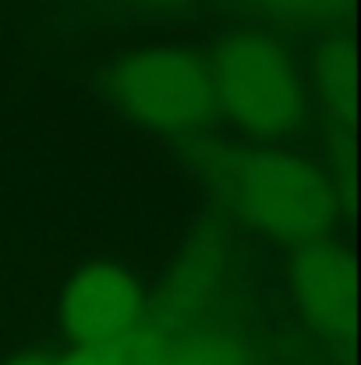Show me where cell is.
Listing matches in <instances>:
<instances>
[{
  "label": "cell",
  "instance_id": "cell-1",
  "mask_svg": "<svg viewBox=\"0 0 361 365\" xmlns=\"http://www.w3.org/2000/svg\"><path fill=\"white\" fill-rule=\"evenodd\" d=\"M213 178L241 220L280 245L298 248L319 242L337 220V192L305 156L283 149H241L224 156Z\"/></svg>",
  "mask_w": 361,
  "mask_h": 365
},
{
  "label": "cell",
  "instance_id": "cell-2",
  "mask_svg": "<svg viewBox=\"0 0 361 365\" xmlns=\"http://www.w3.org/2000/svg\"><path fill=\"white\" fill-rule=\"evenodd\" d=\"M216 103L231 121L262 135L280 138L305 121V82L287 46L266 32L227 36L209 61Z\"/></svg>",
  "mask_w": 361,
  "mask_h": 365
},
{
  "label": "cell",
  "instance_id": "cell-3",
  "mask_svg": "<svg viewBox=\"0 0 361 365\" xmlns=\"http://www.w3.org/2000/svg\"><path fill=\"white\" fill-rule=\"evenodd\" d=\"M120 110L159 135H195L216 118L209 61L184 50H138L110 71Z\"/></svg>",
  "mask_w": 361,
  "mask_h": 365
},
{
  "label": "cell",
  "instance_id": "cell-4",
  "mask_svg": "<svg viewBox=\"0 0 361 365\" xmlns=\"http://www.w3.org/2000/svg\"><path fill=\"white\" fill-rule=\"evenodd\" d=\"M145 323L138 280L117 262H89L61 298V327L75 348H103L131 337Z\"/></svg>",
  "mask_w": 361,
  "mask_h": 365
},
{
  "label": "cell",
  "instance_id": "cell-5",
  "mask_svg": "<svg viewBox=\"0 0 361 365\" xmlns=\"http://www.w3.org/2000/svg\"><path fill=\"white\" fill-rule=\"evenodd\" d=\"M287 287L298 319L326 341H347L355 330V266L330 238L298 245L287 262Z\"/></svg>",
  "mask_w": 361,
  "mask_h": 365
},
{
  "label": "cell",
  "instance_id": "cell-6",
  "mask_svg": "<svg viewBox=\"0 0 361 365\" xmlns=\"http://www.w3.org/2000/svg\"><path fill=\"white\" fill-rule=\"evenodd\" d=\"M163 365H258V351L241 330L209 319L170 334V351Z\"/></svg>",
  "mask_w": 361,
  "mask_h": 365
},
{
  "label": "cell",
  "instance_id": "cell-7",
  "mask_svg": "<svg viewBox=\"0 0 361 365\" xmlns=\"http://www.w3.org/2000/svg\"><path fill=\"white\" fill-rule=\"evenodd\" d=\"M312 89L333 121L347 124L355 110V53L344 36H330L312 61Z\"/></svg>",
  "mask_w": 361,
  "mask_h": 365
},
{
  "label": "cell",
  "instance_id": "cell-8",
  "mask_svg": "<svg viewBox=\"0 0 361 365\" xmlns=\"http://www.w3.org/2000/svg\"><path fill=\"white\" fill-rule=\"evenodd\" d=\"M167 351H170V334L152 323H142L131 337H124L117 344L75 348L53 365H163Z\"/></svg>",
  "mask_w": 361,
  "mask_h": 365
},
{
  "label": "cell",
  "instance_id": "cell-9",
  "mask_svg": "<svg viewBox=\"0 0 361 365\" xmlns=\"http://www.w3.org/2000/svg\"><path fill=\"white\" fill-rule=\"evenodd\" d=\"M248 4L258 7L262 14H269L273 21H283V25H294V29L333 25L351 7V0H248Z\"/></svg>",
  "mask_w": 361,
  "mask_h": 365
},
{
  "label": "cell",
  "instance_id": "cell-10",
  "mask_svg": "<svg viewBox=\"0 0 361 365\" xmlns=\"http://www.w3.org/2000/svg\"><path fill=\"white\" fill-rule=\"evenodd\" d=\"M127 4H138L145 11H177V7H184L192 0H127Z\"/></svg>",
  "mask_w": 361,
  "mask_h": 365
},
{
  "label": "cell",
  "instance_id": "cell-11",
  "mask_svg": "<svg viewBox=\"0 0 361 365\" xmlns=\"http://www.w3.org/2000/svg\"><path fill=\"white\" fill-rule=\"evenodd\" d=\"M7 365H53L46 355H18V359H11Z\"/></svg>",
  "mask_w": 361,
  "mask_h": 365
}]
</instances>
